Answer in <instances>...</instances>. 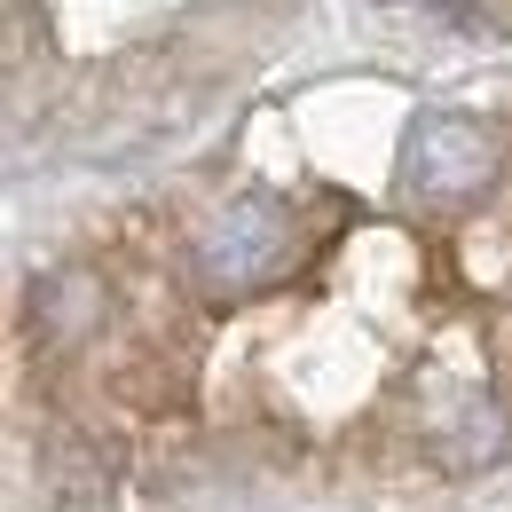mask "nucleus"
Masks as SVG:
<instances>
[{
	"mask_svg": "<svg viewBox=\"0 0 512 512\" xmlns=\"http://www.w3.org/2000/svg\"><path fill=\"white\" fill-rule=\"evenodd\" d=\"M197 284H213V292H260V284H276L292 260H300V205L292 197H229L205 229H197Z\"/></svg>",
	"mask_w": 512,
	"mask_h": 512,
	"instance_id": "f257e3e1",
	"label": "nucleus"
},
{
	"mask_svg": "<svg viewBox=\"0 0 512 512\" xmlns=\"http://www.w3.org/2000/svg\"><path fill=\"white\" fill-rule=\"evenodd\" d=\"M505 174V134L465 111H418L402 127V197L418 205H473Z\"/></svg>",
	"mask_w": 512,
	"mask_h": 512,
	"instance_id": "f03ea898",
	"label": "nucleus"
},
{
	"mask_svg": "<svg viewBox=\"0 0 512 512\" xmlns=\"http://www.w3.org/2000/svg\"><path fill=\"white\" fill-rule=\"evenodd\" d=\"M111 465H119V457H111L103 442L64 434V442H48V457H40V489H48V505H64V512H103L111 489H119Z\"/></svg>",
	"mask_w": 512,
	"mask_h": 512,
	"instance_id": "39448f33",
	"label": "nucleus"
},
{
	"mask_svg": "<svg viewBox=\"0 0 512 512\" xmlns=\"http://www.w3.org/2000/svg\"><path fill=\"white\" fill-rule=\"evenodd\" d=\"M205 8H221V0H205Z\"/></svg>",
	"mask_w": 512,
	"mask_h": 512,
	"instance_id": "423d86ee",
	"label": "nucleus"
},
{
	"mask_svg": "<svg viewBox=\"0 0 512 512\" xmlns=\"http://www.w3.org/2000/svg\"><path fill=\"white\" fill-rule=\"evenodd\" d=\"M512 442V418L489 402V394H457L442 402L434 418H426V449L442 457L449 473H481V465H497Z\"/></svg>",
	"mask_w": 512,
	"mask_h": 512,
	"instance_id": "7ed1b4c3",
	"label": "nucleus"
},
{
	"mask_svg": "<svg viewBox=\"0 0 512 512\" xmlns=\"http://www.w3.org/2000/svg\"><path fill=\"white\" fill-rule=\"evenodd\" d=\"M111 316V292H103V276H87V268H64V276H48L40 292H32V331L48 339V347H87L95 331Z\"/></svg>",
	"mask_w": 512,
	"mask_h": 512,
	"instance_id": "20e7f679",
	"label": "nucleus"
}]
</instances>
